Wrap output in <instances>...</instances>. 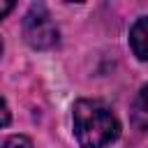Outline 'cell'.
I'll use <instances>...</instances> for the list:
<instances>
[{
	"mask_svg": "<svg viewBox=\"0 0 148 148\" xmlns=\"http://www.w3.org/2000/svg\"><path fill=\"white\" fill-rule=\"evenodd\" d=\"M132 123L141 130H148V86L139 90L132 104Z\"/></svg>",
	"mask_w": 148,
	"mask_h": 148,
	"instance_id": "cell-4",
	"label": "cell"
},
{
	"mask_svg": "<svg viewBox=\"0 0 148 148\" xmlns=\"http://www.w3.org/2000/svg\"><path fill=\"white\" fill-rule=\"evenodd\" d=\"M130 46L139 60H148V16H141L130 30Z\"/></svg>",
	"mask_w": 148,
	"mask_h": 148,
	"instance_id": "cell-3",
	"label": "cell"
},
{
	"mask_svg": "<svg viewBox=\"0 0 148 148\" xmlns=\"http://www.w3.org/2000/svg\"><path fill=\"white\" fill-rule=\"evenodd\" d=\"M12 120V113H9V106H7V102L0 97V127H5L7 123Z\"/></svg>",
	"mask_w": 148,
	"mask_h": 148,
	"instance_id": "cell-6",
	"label": "cell"
},
{
	"mask_svg": "<svg viewBox=\"0 0 148 148\" xmlns=\"http://www.w3.org/2000/svg\"><path fill=\"white\" fill-rule=\"evenodd\" d=\"M2 148H32V141L23 134H16V136H9Z\"/></svg>",
	"mask_w": 148,
	"mask_h": 148,
	"instance_id": "cell-5",
	"label": "cell"
},
{
	"mask_svg": "<svg viewBox=\"0 0 148 148\" xmlns=\"http://www.w3.org/2000/svg\"><path fill=\"white\" fill-rule=\"evenodd\" d=\"M74 132L83 148H104L118 132V118L99 99H79L74 104Z\"/></svg>",
	"mask_w": 148,
	"mask_h": 148,
	"instance_id": "cell-1",
	"label": "cell"
},
{
	"mask_svg": "<svg viewBox=\"0 0 148 148\" xmlns=\"http://www.w3.org/2000/svg\"><path fill=\"white\" fill-rule=\"evenodd\" d=\"M0 53H2V44H0Z\"/></svg>",
	"mask_w": 148,
	"mask_h": 148,
	"instance_id": "cell-8",
	"label": "cell"
},
{
	"mask_svg": "<svg viewBox=\"0 0 148 148\" xmlns=\"http://www.w3.org/2000/svg\"><path fill=\"white\" fill-rule=\"evenodd\" d=\"M12 9H14V2H9V0H0V18H5Z\"/></svg>",
	"mask_w": 148,
	"mask_h": 148,
	"instance_id": "cell-7",
	"label": "cell"
},
{
	"mask_svg": "<svg viewBox=\"0 0 148 148\" xmlns=\"http://www.w3.org/2000/svg\"><path fill=\"white\" fill-rule=\"evenodd\" d=\"M23 37L32 49H51L58 42V28L42 5H32L23 18Z\"/></svg>",
	"mask_w": 148,
	"mask_h": 148,
	"instance_id": "cell-2",
	"label": "cell"
}]
</instances>
